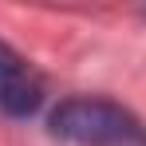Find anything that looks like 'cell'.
<instances>
[{
    "label": "cell",
    "mask_w": 146,
    "mask_h": 146,
    "mask_svg": "<svg viewBox=\"0 0 146 146\" xmlns=\"http://www.w3.org/2000/svg\"><path fill=\"white\" fill-rule=\"evenodd\" d=\"M48 122L51 134L71 146H146V126L126 107L99 95L63 99Z\"/></svg>",
    "instance_id": "obj_1"
},
{
    "label": "cell",
    "mask_w": 146,
    "mask_h": 146,
    "mask_svg": "<svg viewBox=\"0 0 146 146\" xmlns=\"http://www.w3.org/2000/svg\"><path fill=\"white\" fill-rule=\"evenodd\" d=\"M44 107V79L12 44L0 40V111L8 119H32Z\"/></svg>",
    "instance_id": "obj_2"
}]
</instances>
